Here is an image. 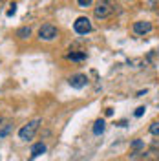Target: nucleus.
<instances>
[{
  "label": "nucleus",
  "instance_id": "f03ea898",
  "mask_svg": "<svg viewBox=\"0 0 159 161\" xmlns=\"http://www.w3.org/2000/svg\"><path fill=\"white\" fill-rule=\"evenodd\" d=\"M112 13H113V4L110 0H99L95 9H93L95 19H108Z\"/></svg>",
  "mask_w": 159,
  "mask_h": 161
},
{
  "label": "nucleus",
  "instance_id": "a211bd4d",
  "mask_svg": "<svg viewBox=\"0 0 159 161\" xmlns=\"http://www.w3.org/2000/svg\"><path fill=\"white\" fill-rule=\"evenodd\" d=\"M104 114H106V115H108V117H110V115L113 114V110H112V108H106V112H104Z\"/></svg>",
  "mask_w": 159,
  "mask_h": 161
},
{
  "label": "nucleus",
  "instance_id": "2eb2a0df",
  "mask_svg": "<svg viewBox=\"0 0 159 161\" xmlns=\"http://www.w3.org/2000/svg\"><path fill=\"white\" fill-rule=\"evenodd\" d=\"M77 2H79L80 8H88V6L91 4V2H93V0H77Z\"/></svg>",
  "mask_w": 159,
  "mask_h": 161
},
{
  "label": "nucleus",
  "instance_id": "39448f33",
  "mask_svg": "<svg viewBox=\"0 0 159 161\" xmlns=\"http://www.w3.org/2000/svg\"><path fill=\"white\" fill-rule=\"evenodd\" d=\"M68 82H70L71 88L80 90V88H84V86L88 84V77H86V75H82V73H77V75H71Z\"/></svg>",
  "mask_w": 159,
  "mask_h": 161
},
{
  "label": "nucleus",
  "instance_id": "0eeeda50",
  "mask_svg": "<svg viewBox=\"0 0 159 161\" xmlns=\"http://www.w3.org/2000/svg\"><path fill=\"white\" fill-rule=\"evenodd\" d=\"M159 159V152L156 148H150L148 152H143V161H157Z\"/></svg>",
  "mask_w": 159,
  "mask_h": 161
},
{
  "label": "nucleus",
  "instance_id": "ddd939ff",
  "mask_svg": "<svg viewBox=\"0 0 159 161\" xmlns=\"http://www.w3.org/2000/svg\"><path fill=\"white\" fill-rule=\"evenodd\" d=\"M11 128H13V125H11V123H6V125H4V128L0 130V137H6V136L11 132Z\"/></svg>",
  "mask_w": 159,
  "mask_h": 161
},
{
  "label": "nucleus",
  "instance_id": "423d86ee",
  "mask_svg": "<svg viewBox=\"0 0 159 161\" xmlns=\"http://www.w3.org/2000/svg\"><path fill=\"white\" fill-rule=\"evenodd\" d=\"M134 31L137 35H146V33L152 31V22H148V20H139V22L134 24Z\"/></svg>",
  "mask_w": 159,
  "mask_h": 161
},
{
  "label": "nucleus",
  "instance_id": "6e6552de",
  "mask_svg": "<svg viewBox=\"0 0 159 161\" xmlns=\"http://www.w3.org/2000/svg\"><path fill=\"white\" fill-rule=\"evenodd\" d=\"M44 152H46V145H44V143H37V145L31 147V156H33V158H37V156L44 154Z\"/></svg>",
  "mask_w": 159,
  "mask_h": 161
},
{
  "label": "nucleus",
  "instance_id": "7ed1b4c3",
  "mask_svg": "<svg viewBox=\"0 0 159 161\" xmlns=\"http://www.w3.org/2000/svg\"><path fill=\"white\" fill-rule=\"evenodd\" d=\"M73 30L75 33H79V35H86L91 31V22H90L88 17H79V19L73 22Z\"/></svg>",
  "mask_w": 159,
  "mask_h": 161
},
{
  "label": "nucleus",
  "instance_id": "f257e3e1",
  "mask_svg": "<svg viewBox=\"0 0 159 161\" xmlns=\"http://www.w3.org/2000/svg\"><path fill=\"white\" fill-rule=\"evenodd\" d=\"M42 125V119H39V117H35V119H31L28 125H24L22 128L19 130V137L24 141L28 139H33V136L39 132V126Z\"/></svg>",
  "mask_w": 159,
  "mask_h": 161
},
{
  "label": "nucleus",
  "instance_id": "20e7f679",
  "mask_svg": "<svg viewBox=\"0 0 159 161\" xmlns=\"http://www.w3.org/2000/svg\"><path fill=\"white\" fill-rule=\"evenodd\" d=\"M57 35H59V31H57V28L53 24H44L39 30V37L42 40H53L57 39Z\"/></svg>",
  "mask_w": 159,
  "mask_h": 161
},
{
  "label": "nucleus",
  "instance_id": "f8f14e48",
  "mask_svg": "<svg viewBox=\"0 0 159 161\" xmlns=\"http://www.w3.org/2000/svg\"><path fill=\"white\" fill-rule=\"evenodd\" d=\"M130 147H132V150H141V148H145V143H143V141L141 139H135V141H132V145H130Z\"/></svg>",
  "mask_w": 159,
  "mask_h": 161
},
{
  "label": "nucleus",
  "instance_id": "4468645a",
  "mask_svg": "<svg viewBox=\"0 0 159 161\" xmlns=\"http://www.w3.org/2000/svg\"><path fill=\"white\" fill-rule=\"evenodd\" d=\"M150 134L152 136H159V121H154L150 125Z\"/></svg>",
  "mask_w": 159,
  "mask_h": 161
},
{
  "label": "nucleus",
  "instance_id": "9b49d317",
  "mask_svg": "<svg viewBox=\"0 0 159 161\" xmlns=\"http://www.w3.org/2000/svg\"><path fill=\"white\" fill-rule=\"evenodd\" d=\"M30 35H31V30H30V28H26V26H24V28H20V30L17 31V37H20V39H28Z\"/></svg>",
  "mask_w": 159,
  "mask_h": 161
},
{
  "label": "nucleus",
  "instance_id": "f3484780",
  "mask_svg": "<svg viewBox=\"0 0 159 161\" xmlns=\"http://www.w3.org/2000/svg\"><path fill=\"white\" fill-rule=\"evenodd\" d=\"M145 110H146V108H145V106H139V108H137V110H135V117H141V115H143V114H145Z\"/></svg>",
  "mask_w": 159,
  "mask_h": 161
},
{
  "label": "nucleus",
  "instance_id": "dca6fc26",
  "mask_svg": "<svg viewBox=\"0 0 159 161\" xmlns=\"http://www.w3.org/2000/svg\"><path fill=\"white\" fill-rule=\"evenodd\" d=\"M15 13H17V6H15V4H11V9H8V17H13Z\"/></svg>",
  "mask_w": 159,
  "mask_h": 161
},
{
  "label": "nucleus",
  "instance_id": "1a4fd4ad",
  "mask_svg": "<svg viewBox=\"0 0 159 161\" xmlns=\"http://www.w3.org/2000/svg\"><path fill=\"white\" fill-rule=\"evenodd\" d=\"M104 128H106L104 119H97L95 121V125H93V134H95V136H101V134L104 132Z\"/></svg>",
  "mask_w": 159,
  "mask_h": 161
},
{
  "label": "nucleus",
  "instance_id": "9d476101",
  "mask_svg": "<svg viewBox=\"0 0 159 161\" xmlns=\"http://www.w3.org/2000/svg\"><path fill=\"white\" fill-rule=\"evenodd\" d=\"M68 59L75 60V62H77V60H84L86 59V53H84V51H71L70 55H68Z\"/></svg>",
  "mask_w": 159,
  "mask_h": 161
}]
</instances>
